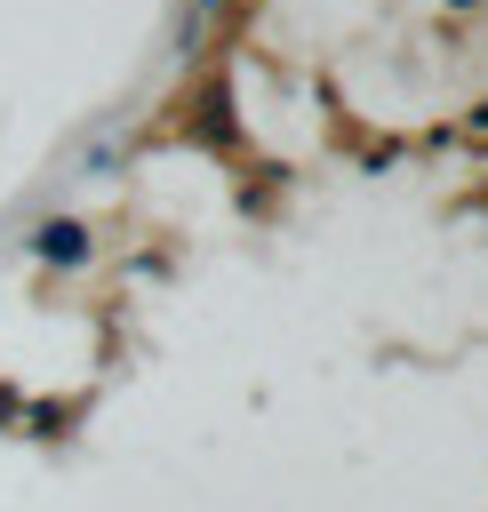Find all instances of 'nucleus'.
Instances as JSON below:
<instances>
[{
    "label": "nucleus",
    "instance_id": "obj_1",
    "mask_svg": "<svg viewBox=\"0 0 488 512\" xmlns=\"http://www.w3.org/2000/svg\"><path fill=\"white\" fill-rule=\"evenodd\" d=\"M40 256H48V264H80V256H88V232H80V224H48V232H40Z\"/></svg>",
    "mask_w": 488,
    "mask_h": 512
}]
</instances>
